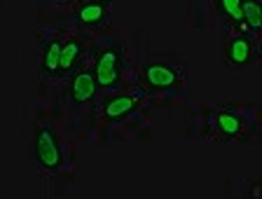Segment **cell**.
I'll return each mask as SVG.
<instances>
[{
	"mask_svg": "<svg viewBox=\"0 0 262 199\" xmlns=\"http://www.w3.org/2000/svg\"><path fill=\"white\" fill-rule=\"evenodd\" d=\"M33 148H35V160L42 169L47 171H56L61 166V145H59V136L52 127H40L35 131V141H33Z\"/></svg>",
	"mask_w": 262,
	"mask_h": 199,
	"instance_id": "6da1fadb",
	"label": "cell"
},
{
	"mask_svg": "<svg viewBox=\"0 0 262 199\" xmlns=\"http://www.w3.org/2000/svg\"><path fill=\"white\" fill-rule=\"evenodd\" d=\"M96 84L98 87H113L115 82H120L122 75V54L120 47H108L98 54L96 59Z\"/></svg>",
	"mask_w": 262,
	"mask_h": 199,
	"instance_id": "7a4b0ae2",
	"label": "cell"
},
{
	"mask_svg": "<svg viewBox=\"0 0 262 199\" xmlns=\"http://www.w3.org/2000/svg\"><path fill=\"white\" fill-rule=\"evenodd\" d=\"M96 87L98 84H96L94 71H80V73H75L71 78V82H68V99L75 105L87 103V101L96 94Z\"/></svg>",
	"mask_w": 262,
	"mask_h": 199,
	"instance_id": "3957f363",
	"label": "cell"
},
{
	"mask_svg": "<svg viewBox=\"0 0 262 199\" xmlns=\"http://www.w3.org/2000/svg\"><path fill=\"white\" fill-rule=\"evenodd\" d=\"M110 19V0H87L77 10L80 26H103Z\"/></svg>",
	"mask_w": 262,
	"mask_h": 199,
	"instance_id": "277c9868",
	"label": "cell"
},
{
	"mask_svg": "<svg viewBox=\"0 0 262 199\" xmlns=\"http://www.w3.org/2000/svg\"><path fill=\"white\" fill-rule=\"evenodd\" d=\"M253 59V40L248 35H234L227 45V61L234 66L251 63Z\"/></svg>",
	"mask_w": 262,
	"mask_h": 199,
	"instance_id": "5b68a950",
	"label": "cell"
},
{
	"mask_svg": "<svg viewBox=\"0 0 262 199\" xmlns=\"http://www.w3.org/2000/svg\"><path fill=\"white\" fill-rule=\"evenodd\" d=\"M143 99L141 92H134V94H120L115 96L113 101H108L103 108V115L108 117V120H120V117H124L129 110H134L136 108V103Z\"/></svg>",
	"mask_w": 262,
	"mask_h": 199,
	"instance_id": "8992f818",
	"label": "cell"
},
{
	"mask_svg": "<svg viewBox=\"0 0 262 199\" xmlns=\"http://www.w3.org/2000/svg\"><path fill=\"white\" fill-rule=\"evenodd\" d=\"M145 80L147 84H152L157 89H166L178 82V73L164 63H150V66H145Z\"/></svg>",
	"mask_w": 262,
	"mask_h": 199,
	"instance_id": "52a82bcc",
	"label": "cell"
},
{
	"mask_svg": "<svg viewBox=\"0 0 262 199\" xmlns=\"http://www.w3.org/2000/svg\"><path fill=\"white\" fill-rule=\"evenodd\" d=\"M80 56H82V42L80 40L77 38L66 40V42L61 45V59H59V73L61 75L71 73L73 66L80 61Z\"/></svg>",
	"mask_w": 262,
	"mask_h": 199,
	"instance_id": "ba28073f",
	"label": "cell"
},
{
	"mask_svg": "<svg viewBox=\"0 0 262 199\" xmlns=\"http://www.w3.org/2000/svg\"><path fill=\"white\" fill-rule=\"evenodd\" d=\"M215 127H218V131L223 134V136L234 139L236 134L241 131V117L236 115L234 110H229V108H220V110L215 113Z\"/></svg>",
	"mask_w": 262,
	"mask_h": 199,
	"instance_id": "9c48e42d",
	"label": "cell"
},
{
	"mask_svg": "<svg viewBox=\"0 0 262 199\" xmlns=\"http://www.w3.org/2000/svg\"><path fill=\"white\" fill-rule=\"evenodd\" d=\"M61 40L54 38L45 45V54H42V73L45 75H56L59 73V59H61Z\"/></svg>",
	"mask_w": 262,
	"mask_h": 199,
	"instance_id": "30bf717a",
	"label": "cell"
},
{
	"mask_svg": "<svg viewBox=\"0 0 262 199\" xmlns=\"http://www.w3.org/2000/svg\"><path fill=\"white\" fill-rule=\"evenodd\" d=\"M241 19L251 31H260L262 26L260 0H241Z\"/></svg>",
	"mask_w": 262,
	"mask_h": 199,
	"instance_id": "8fae6325",
	"label": "cell"
},
{
	"mask_svg": "<svg viewBox=\"0 0 262 199\" xmlns=\"http://www.w3.org/2000/svg\"><path fill=\"white\" fill-rule=\"evenodd\" d=\"M215 5H218V10L225 17L234 19L236 24H244V19H241V0H215Z\"/></svg>",
	"mask_w": 262,
	"mask_h": 199,
	"instance_id": "7c38bea8",
	"label": "cell"
}]
</instances>
